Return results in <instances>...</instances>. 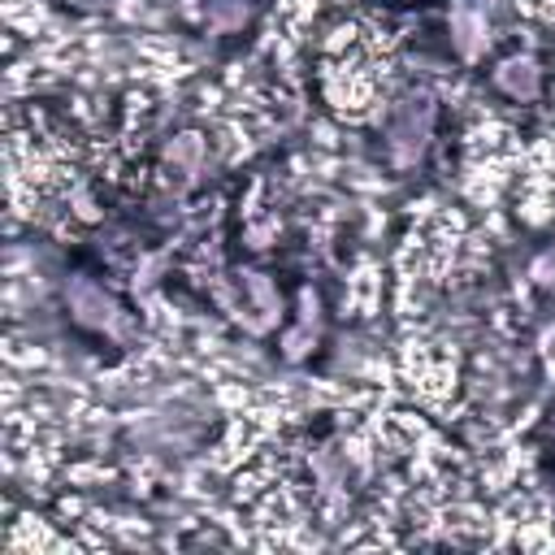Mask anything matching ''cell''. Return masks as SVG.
<instances>
[{
    "label": "cell",
    "instance_id": "2",
    "mask_svg": "<svg viewBox=\"0 0 555 555\" xmlns=\"http://www.w3.org/2000/svg\"><path fill=\"white\" fill-rule=\"evenodd\" d=\"M425 134H429V100L425 95H408L395 108V121H390V147H395V156L399 160H412L425 147Z\"/></svg>",
    "mask_w": 555,
    "mask_h": 555
},
{
    "label": "cell",
    "instance_id": "3",
    "mask_svg": "<svg viewBox=\"0 0 555 555\" xmlns=\"http://www.w3.org/2000/svg\"><path fill=\"white\" fill-rule=\"evenodd\" d=\"M451 35H455V48L464 56H477L486 48V17L473 9V4H455L451 13Z\"/></svg>",
    "mask_w": 555,
    "mask_h": 555
},
{
    "label": "cell",
    "instance_id": "4",
    "mask_svg": "<svg viewBox=\"0 0 555 555\" xmlns=\"http://www.w3.org/2000/svg\"><path fill=\"white\" fill-rule=\"evenodd\" d=\"M499 87H503L507 95H516V100L538 95V65H533V61H507V65L499 69Z\"/></svg>",
    "mask_w": 555,
    "mask_h": 555
},
{
    "label": "cell",
    "instance_id": "1",
    "mask_svg": "<svg viewBox=\"0 0 555 555\" xmlns=\"http://www.w3.org/2000/svg\"><path fill=\"white\" fill-rule=\"evenodd\" d=\"M65 308L78 325H87L95 334H117V325H121V308L113 304V295H104V286H95L87 278H74L65 286Z\"/></svg>",
    "mask_w": 555,
    "mask_h": 555
},
{
    "label": "cell",
    "instance_id": "5",
    "mask_svg": "<svg viewBox=\"0 0 555 555\" xmlns=\"http://www.w3.org/2000/svg\"><path fill=\"white\" fill-rule=\"evenodd\" d=\"M199 152H204L199 139H195V134H182V139H173V147H169V165H178V169L191 173V169L199 165Z\"/></svg>",
    "mask_w": 555,
    "mask_h": 555
}]
</instances>
